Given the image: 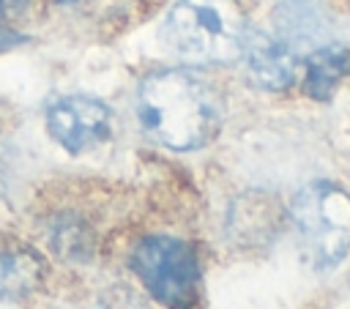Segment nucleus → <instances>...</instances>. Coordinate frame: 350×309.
Wrapping results in <instances>:
<instances>
[{"mask_svg":"<svg viewBox=\"0 0 350 309\" xmlns=\"http://www.w3.org/2000/svg\"><path fill=\"white\" fill-rule=\"evenodd\" d=\"M36 273H38V260L36 254L30 252H3L0 254V290L8 293V295H16V293H25L33 287L36 282Z\"/></svg>","mask_w":350,"mask_h":309,"instance_id":"8","label":"nucleus"},{"mask_svg":"<svg viewBox=\"0 0 350 309\" xmlns=\"http://www.w3.org/2000/svg\"><path fill=\"white\" fill-rule=\"evenodd\" d=\"M137 118L142 129L170 150L205 148L221 126L216 93L186 68L148 74L137 90Z\"/></svg>","mask_w":350,"mask_h":309,"instance_id":"1","label":"nucleus"},{"mask_svg":"<svg viewBox=\"0 0 350 309\" xmlns=\"http://www.w3.org/2000/svg\"><path fill=\"white\" fill-rule=\"evenodd\" d=\"M246 16L238 0H175L161 38L172 55L197 66H224L241 57Z\"/></svg>","mask_w":350,"mask_h":309,"instance_id":"2","label":"nucleus"},{"mask_svg":"<svg viewBox=\"0 0 350 309\" xmlns=\"http://www.w3.org/2000/svg\"><path fill=\"white\" fill-rule=\"evenodd\" d=\"M8 5H11V0H0V16L8 11Z\"/></svg>","mask_w":350,"mask_h":309,"instance_id":"9","label":"nucleus"},{"mask_svg":"<svg viewBox=\"0 0 350 309\" xmlns=\"http://www.w3.org/2000/svg\"><path fill=\"white\" fill-rule=\"evenodd\" d=\"M241 57L249 79L262 90H284L295 79V55L284 38H273L262 30H246Z\"/></svg>","mask_w":350,"mask_h":309,"instance_id":"6","label":"nucleus"},{"mask_svg":"<svg viewBox=\"0 0 350 309\" xmlns=\"http://www.w3.org/2000/svg\"><path fill=\"white\" fill-rule=\"evenodd\" d=\"M55 3H77V0H55Z\"/></svg>","mask_w":350,"mask_h":309,"instance_id":"10","label":"nucleus"},{"mask_svg":"<svg viewBox=\"0 0 350 309\" xmlns=\"http://www.w3.org/2000/svg\"><path fill=\"white\" fill-rule=\"evenodd\" d=\"M350 74V46L342 44H325L320 49H314L306 57V77H304V90L317 98L325 101L339 79H345Z\"/></svg>","mask_w":350,"mask_h":309,"instance_id":"7","label":"nucleus"},{"mask_svg":"<svg viewBox=\"0 0 350 309\" xmlns=\"http://www.w3.org/2000/svg\"><path fill=\"white\" fill-rule=\"evenodd\" d=\"M290 216L298 232L304 260L317 271L336 268L350 252V194L328 180L304 186Z\"/></svg>","mask_w":350,"mask_h":309,"instance_id":"3","label":"nucleus"},{"mask_svg":"<svg viewBox=\"0 0 350 309\" xmlns=\"http://www.w3.org/2000/svg\"><path fill=\"white\" fill-rule=\"evenodd\" d=\"M131 268L167 309H194L200 295V260L186 241L148 235L131 252Z\"/></svg>","mask_w":350,"mask_h":309,"instance_id":"4","label":"nucleus"},{"mask_svg":"<svg viewBox=\"0 0 350 309\" xmlns=\"http://www.w3.org/2000/svg\"><path fill=\"white\" fill-rule=\"evenodd\" d=\"M46 129L68 153H82L109 137L112 115L93 96H60L46 107Z\"/></svg>","mask_w":350,"mask_h":309,"instance_id":"5","label":"nucleus"}]
</instances>
